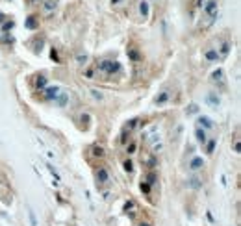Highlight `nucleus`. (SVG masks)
Returning a JSON list of instances; mask_svg holds the SVG:
<instances>
[{
  "label": "nucleus",
  "instance_id": "20",
  "mask_svg": "<svg viewBox=\"0 0 241 226\" xmlns=\"http://www.w3.org/2000/svg\"><path fill=\"white\" fill-rule=\"evenodd\" d=\"M35 85H37V87H41V89H43V87L46 85V78H43V76H39V78L35 80Z\"/></svg>",
  "mask_w": 241,
  "mask_h": 226
},
{
  "label": "nucleus",
  "instance_id": "8",
  "mask_svg": "<svg viewBox=\"0 0 241 226\" xmlns=\"http://www.w3.org/2000/svg\"><path fill=\"white\" fill-rule=\"evenodd\" d=\"M91 154H93L95 157H104V148L98 147V145H95V147L91 148Z\"/></svg>",
  "mask_w": 241,
  "mask_h": 226
},
{
  "label": "nucleus",
  "instance_id": "5",
  "mask_svg": "<svg viewBox=\"0 0 241 226\" xmlns=\"http://www.w3.org/2000/svg\"><path fill=\"white\" fill-rule=\"evenodd\" d=\"M202 167H204V160H202V157H193L191 163H189V169L191 170H200Z\"/></svg>",
  "mask_w": 241,
  "mask_h": 226
},
{
  "label": "nucleus",
  "instance_id": "23",
  "mask_svg": "<svg viewBox=\"0 0 241 226\" xmlns=\"http://www.w3.org/2000/svg\"><path fill=\"white\" fill-rule=\"evenodd\" d=\"M141 191H145V193H147V195L150 193V186H148L147 182H143V183H141Z\"/></svg>",
  "mask_w": 241,
  "mask_h": 226
},
{
  "label": "nucleus",
  "instance_id": "18",
  "mask_svg": "<svg viewBox=\"0 0 241 226\" xmlns=\"http://www.w3.org/2000/svg\"><path fill=\"white\" fill-rule=\"evenodd\" d=\"M122 167H124L126 173H132V170H134V165H132V161H130V160H126L124 163H122Z\"/></svg>",
  "mask_w": 241,
  "mask_h": 226
},
{
  "label": "nucleus",
  "instance_id": "10",
  "mask_svg": "<svg viewBox=\"0 0 241 226\" xmlns=\"http://www.w3.org/2000/svg\"><path fill=\"white\" fill-rule=\"evenodd\" d=\"M156 180H158L156 173H147V176H145V182H147L148 186H154V183H156Z\"/></svg>",
  "mask_w": 241,
  "mask_h": 226
},
{
  "label": "nucleus",
  "instance_id": "14",
  "mask_svg": "<svg viewBox=\"0 0 241 226\" xmlns=\"http://www.w3.org/2000/svg\"><path fill=\"white\" fill-rule=\"evenodd\" d=\"M230 52V43H223V46H221V54H219V58H224L226 54Z\"/></svg>",
  "mask_w": 241,
  "mask_h": 226
},
{
  "label": "nucleus",
  "instance_id": "9",
  "mask_svg": "<svg viewBox=\"0 0 241 226\" xmlns=\"http://www.w3.org/2000/svg\"><path fill=\"white\" fill-rule=\"evenodd\" d=\"M198 122H200V128L204 126V128H213V122H211V119H208V117H200L198 119Z\"/></svg>",
  "mask_w": 241,
  "mask_h": 226
},
{
  "label": "nucleus",
  "instance_id": "21",
  "mask_svg": "<svg viewBox=\"0 0 241 226\" xmlns=\"http://www.w3.org/2000/svg\"><path fill=\"white\" fill-rule=\"evenodd\" d=\"M26 26H28V28H35V26H37L35 17H30V19H28V22H26Z\"/></svg>",
  "mask_w": 241,
  "mask_h": 226
},
{
  "label": "nucleus",
  "instance_id": "15",
  "mask_svg": "<svg viewBox=\"0 0 241 226\" xmlns=\"http://www.w3.org/2000/svg\"><path fill=\"white\" fill-rule=\"evenodd\" d=\"M224 74H223V71H215V72H213V82H215V84H217V82H223L224 78Z\"/></svg>",
  "mask_w": 241,
  "mask_h": 226
},
{
  "label": "nucleus",
  "instance_id": "3",
  "mask_svg": "<svg viewBox=\"0 0 241 226\" xmlns=\"http://www.w3.org/2000/svg\"><path fill=\"white\" fill-rule=\"evenodd\" d=\"M96 180H98L100 183H108L109 182V174H108V170L104 167H98V170H96Z\"/></svg>",
  "mask_w": 241,
  "mask_h": 226
},
{
  "label": "nucleus",
  "instance_id": "25",
  "mask_svg": "<svg viewBox=\"0 0 241 226\" xmlns=\"http://www.w3.org/2000/svg\"><path fill=\"white\" fill-rule=\"evenodd\" d=\"M141 226H150V224H147V222H145V224H141Z\"/></svg>",
  "mask_w": 241,
  "mask_h": 226
},
{
  "label": "nucleus",
  "instance_id": "22",
  "mask_svg": "<svg viewBox=\"0 0 241 226\" xmlns=\"http://www.w3.org/2000/svg\"><path fill=\"white\" fill-rule=\"evenodd\" d=\"M126 152H128V154H134V152H135V143H130V145L126 147Z\"/></svg>",
  "mask_w": 241,
  "mask_h": 226
},
{
  "label": "nucleus",
  "instance_id": "17",
  "mask_svg": "<svg viewBox=\"0 0 241 226\" xmlns=\"http://www.w3.org/2000/svg\"><path fill=\"white\" fill-rule=\"evenodd\" d=\"M167 98H169V93H167V91H165V93H161V95H160V97H158V98H156V102H158V104H163V102H165V100H167Z\"/></svg>",
  "mask_w": 241,
  "mask_h": 226
},
{
  "label": "nucleus",
  "instance_id": "1",
  "mask_svg": "<svg viewBox=\"0 0 241 226\" xmlns=\"http://www.w3.org/2000/svg\"><path fill=\"white\" fill-rule=\"evenodd\" d=\"M204 15L208 19V26L213 22V19L217 17V0H210L204 4Z\"/></svg>",
  "mask_w": 241,
  "mask_h": 226
},
{
  "label": "nucleus",
  "instance_id": "19",
  "mask_svg": "<svg viewBox=\"0 0 241 226\" xmlns=\"http://www.w3.org/2000/svg\"><path fill=\"white\" fill-rule=\"evenodd\" d=\"M139 9H141V13H143V17H147V15H148V4H147V2H141Z\"/></svg>",
  "mask_w": 241,
  "mask_h": 226
},
{
  "label": "nucleus",
  "instance_id": "12",
  "mask_svg": "<svg viewBox=\"0 0 241 226\" xmlns=\"http://www.w3.org/2000/svg\"><path fill=\"white\" fill-rule=\"evenodd\" d=\"M208 102H210V104H211L213 108H217V106H219V102H221V100H219V97H215L213 93H210V95H208Z\"/></svg>",
  "mask_w": 241,
  "mask_h": 226
},
{
  "label": "nucleus",
  "instance_id": "7",
  "mask_svg": "<svg viewBox=\"0 0 241 226\" xmlns=\"http://www.w3.org/2000/svg\"><path fill=\"white\" fill-rule=\"evenodd\" d=\"M46 95H45V97L46 98H56L58 97V93H59V87L58 85H54V87H46V91H45Z\"/></svg>",
  "mask_w": 241,
  "mask_h": 226
},
{
  "label": "nucleus",
  "instance_id": "6",
  "mask_svg": "<svg viewBox=\"0 0 241 226\" xmlns=\"http://www.w3.org/2000/svg\"><path fill=\"white\" fill-rule=\"evenodd\" d=\"M204 58L208 61H217L219 59V52L213 50V48H208V50H204Z\"/></svg>",
  "mask_w": 241,
  "mask_h": 226
},
{
  "label": "nucleus",
  "instance_id": "13",
  "mask_svg": "<svg viewBox=\"0 0 241 226\" xmlns=\"http://www.w3.org/2000/svg\"><path fill=\"white\" fill-rule=\"evenodd\" d=\"M54 8H56V0H46L45 6H43V9H45V11H52Z\"/></svg>",
  "mask_w": 241,
  "mask_h": 226
},
{
  "label": "nucleus",
  "instance_id": "4",
  "mask_svg": "<svg viewBox=\"0 0 241 226\" xmlns=\"http://www.w3.org/2000/svg\"><path fill=\"white\" fill-rule=\"evenodd\" d=\"M195 137H197V141L200 143V145H206V141H208V137H206V130L200 128V126H197V130H195Z\"/></svg>",
  "mask_w": 241,
  "mask_h": 226
},
{
  "label": "nucleus",
  "instance_id": "16",
  "mask_svg": "<svg viewBox=\"0 0 241 226\" xmlns=\"http://www.w3.org/2000/svg\"><path fill=\"white\" fill-rule=\"evenodd\" d=\"M189 187H200V178H191L189 180Z\"/></svg>",
  "mask_w": 241,
  "mask_h": 226
},
{
  "label": "nucleus",
  "instance_id": "2",
  "mask_svg": "<svg viewBox=\"0 0 241 226\" xmlns=\"http://www.w3.org/2000/svg\"><path fill=\"white\" fill-rule=\"evenodd\" d=\"M98 69L106 74H113V72H119L121 71V65L117 61H111V59H106V61H100L98 63Z\"/></svg>",
  "mask_w": 241,
  "mask_h": 226
},
{
  "label": "nucleus",
  "instance_id": "24",
  "mask_svg": "<svg viewBox=\"0 0 241 226\" xmlns=\"http://www.w3.org/2000/svg\"><path fill=\"white\" fill-rule=\"evenodd\" d=\"M65 100H67V93H63V95L59 97V106H63V104H65Z\"/></svg>",
  "mask_w": 241,
  "mask_h": 226
},
{
  "label": "nucleus",
  "instance_id": "11",
  "mask_svg": "<svg viewBox=\"0 0 241 226\" xmlns=\"http://www.w3.org/2000/svg\"><path fill=\"white\" fill-rule=\"evenodd\" d=\"M215 145H217V139L206 141V152H208V154H213V148H215Z\"/></svg>",
  "mask_w": 241,
  "mask_h": 226
}]
</instances>
